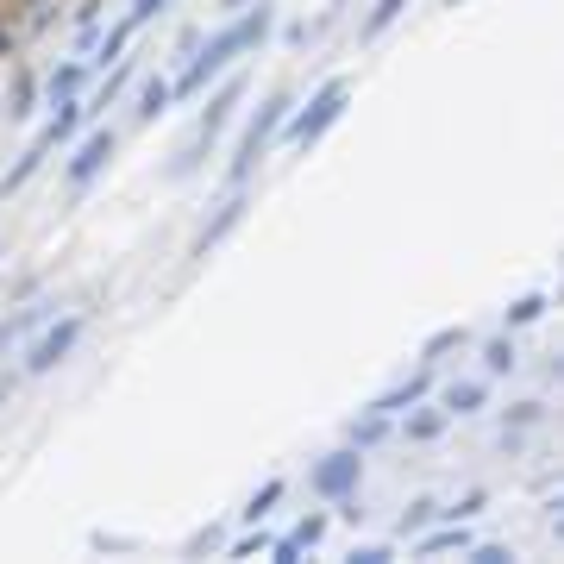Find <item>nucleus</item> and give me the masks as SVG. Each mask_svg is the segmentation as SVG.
<instances>
[{
	"mask_svg": "<svg viewBox=\"0 0 564 564\" xmlns=\"http://www.w3.org/2000/svg\"><path fill=\"white\" fill-rule=\"evenodd\" d=\"M270 26H276V7H264V0H257L251 13H239L226 32L207 38V51H201V57H195V63H188L182 76L170 82V94H201V88L214 82V76H220V69H226L232 57H239V51H257V44L270 38Z\"/></svg>",
	"mask_w": 564,
	"mask_h": 564,
	"instance_id": "f257e3e1",
	"label": "nucleus"
},
{
	"mask_svg": "<svg viewBox=\"0 0 564 564\" xmlns=\"http://www.w3.org/2000/svg\"><path fill=\"white\" fill-rule=\"evenodd\" d=\"M345 107H351V82H345V76L320 82V88L308 94V107H301V113L289 107V120H282V126H289V145H301V151H308V145H320V138L345 120Z\"/></svg>",
	"mask_w": 564,
	"mask_h": 564,
	"instance_id": "f03ea898",
	"label": "nucleus"
},
{
	"mask_svg": "<svg viewBox=\"0 0 564 564\" xmlns=\"http://www.w3.org/2000/svg\"><path fill=\"white\" fill-rule=\"evenodd\" d=\"M289 107H295V94H289V88H276L270 101L251 113V126H245V138H239V157H232V182H245V176L257 170V157L270 151V138L282 132V120H289Z\"/></svg>",
	"mask_w": 564,
	"mask_h": 564,
	"instance_id": "7ed1b4c3",
	"label": "nucleus"
},
{
	"mask_svg": "<svg viewBox=\"0 0 564 564\" xmlns=\"http://www.w3.org/2000/svg\"><path fill=\"white\" fill-rule=\"evenodd\" d=\"M358 477H364V458H358V445H351V452H333V458H320L308 470V489L320 502H345V496H358Z\"/></svg>",
	"mask_w": 564,
	"mask_h": 564,
	"instance_id": "20e7f679",
	"label": "nucleus"
},
{
	"mask_svg": "<svg viewBox=\"0 0 564 564\" xmlns=\"http://www.w3.org/2000/svg\"><path fill=\"white\" fill-rule=\"evenodd\" d=\"M82 326H88L82 314H63V320L51 326V333H44V339L32 345V358H26V370H32V376H44V370H57V364L69 358V351L82 345Z\"/></svg>",
	"mask_w": 564,
	"mask_h": 564,
	"instance_id": "39448f33",
	"label": "nucleus"
},
{
	"mask_svg": "<svg viewBox=\"0 0 564 564\" xmlns=\"http://www.w3.org/2000/svg\"><path fill=\"white\" fill-rule=\"evenodd\" d=\"M113 145H120L113 132H88L82 145H76V157H69V182H76V188H88V182H94V176H101L107 163H113Z\"/></svg>",
	"mask_w": 564,
	"mask_h": 564,
	"instance_id": "423d86ee",
	"label": "nucleus"
},
{
	"mask_svg": "<svg viewBox=\"0 0 564 564\" xmlns=\"http://www.w3.org/2000/svg\"><path fill=\"white\" fill-rule=\"evenodd\" d=\"M245 207H251L245 195H232V201H220V214H214V220H207V226L195 232V257H207V251H220V245L232 239V226L245 220Z\"/></svg>",
	"mask_w": 564,
	"mask_h": 564,
	"instance_id": "0eeeda50",
	"label": "nucleus"
},
{
	"mask_svg": "<svg viewBox=\"0 0 564 564\" xmlns=\"http://www.w3.org/2000/svg\"><path fill=\"white\" fill-rule=\"evenodd\" d=\"M245 101V82H226L214 101H207V113H201V126H195V138H207V145H214V138L226 132V120H232V107Z\"/></svg>",
	"mask_w": 564,
	"mask_h": 564,
	"instance_id": "6e6552de",
	"label": "nucleus"
},
{
	"mask_svg": "<svg viewBox=\"0 0 564 564\" xmlns=\"http://www.w3.org/2000/svg\"><path fill=\"white\" fill-rule=\"evenodd\" d=\"M427 389H433V376L420 370V376H408V383H395V389H383V395H376V402H370V414H408V408H414Z\"/></svg>",
	"mask_w": 564,
	"mask_h": 564,
	"instance_id": "1a4fd4ad",
	"label": "nucleus"
},
{
	"mask_svg": "<svg viewBox=\"0 0 564 564\" xmlns=\"http://www.w3.org/2000/svg\"><path fill=\"white\" fill-rule=\"evenodd\" d=\"M464 546H470V527H464V521L439 527V533H427V527H420V539H414V558H439V552H464Z\"/></svg>",
	"mask_w": 564,
	"mask_h": 564,
	"instance_id": "9d476101",
	"label": "nucleus"
},
{
	"mask_svg": "<svg viewBox=\"0 0 564 564\" xmlns=\"http://www.w3.org/2000/svg\"><path fill=\"white\" fill-rule=\"evenodd\" d=\"M483 408H489V389L483 383H470V376H464V383H445V408L439 414H458L464 420V414H483Z\"/></svg>",
	"mask_w": 564,
	"mask_h": 564,
	"instance_id": "9b49d317",
	"label": "nucleus"
},
{
	"mask_svg": "<svg viewBox=\"0 0 564 564\" xmlns=\"http://www.w3.org/2000/svg\"><path fill=\"white\" fill-rule=\"evenodd\" d=\"M402 13H408V0H376V7L364 13L358 38H364V44H376V38H383V32H389V26H395V19H402Z\"/></svg>",
	"mask_w": 564,
	"mask_h": 564,
	"instance_id": "f8f14e48",
	"label": "nucleus"
},
{
	"mask_svg": "<svg viewBox=\"0 0 564 564\" xmlns=\"http://www.w3.org/2000/svg\"><path fill=\"white\" fill-rule=\"evenodd\" d=\"M345 433H351V445H358V452H370V445H383V439H389V414H370V408H364Z\"/></svg>",
	"mask_w": 564,
	"mask_h": 564,
	"instance_id": "ddd939ff",
	"label": "nucleus"
},
{
	"mask_svg": "<svg viewBox=\"0 0 564 564\" xmlns=\"http://www.w3.org/2000/svg\"><path fill=\"white\" fill-rule=\"evenodd\" d=\"M170 101H176V94H170V82H163V76H151L145 88H138V120H163V113H170Z\"/></svg>",
	"mask_w": 564,
	"mask_h": 564,
	"instance_id": "4468645a",
	"label": "nucleus"
},
{
	"mask_svg": "<svg viewBox=\"0 0 564 564\" xmlns=\"http://www.w3.org/2000/svg\"><path fill=\"white\" fill-rule=\"evenodd\" d=\"M546 308H552V295H546V289H527L521 301H508V326H533V320H546Z\"/></svg>",
	"mask_w": 564,
	"mask_h": 564,
	"instance_id": "2eb2a0df",
	"label": "nucleus"
},
{
	"mask_svg": "<svg viewBox=\"0 0 564 564\" xmlns=\"http://www.w3.org/2000/svg\"><path fill=\"white\" fill-rule=\"evenodd\" d=\"M82 82H88V69L82 63H63V69H51V82H44V88H51V101H76Z\"/></svg>",
	"mask_w": 564,
	"mask_h": 564,
	"instance_id": "dca6fc26",
	"label": "nucleus"
},
{
	"mask_svg": "<svg viewBox=\"0 0 564 564\" xmlns=\"http://www.w3.org/2000/svg\"><path fill=\"white\" fill-rule=\"evenodd\" d=\"M464 339H470V333H464V326H439V333H433L427 345H420V364H427V370H433V364L445 358V351H458Z\"/></svg>",
	"mask_w": 564,
	"mask_h": 564,
	"instance_id": "f3484780",
	"label": "nucleus"
},
{
	"mask_svg": "<svg viewBox=\"0 0 564 564\" xmlns=\"http://www.w3.org/2000/svg\"><path fill=\"white\" fill-rule=\"evenodd\" d=\"M44 151H51V145H44V138H38V145H26V157H19L13 170H7V188H26V182L38 176V163H44Z\"/></svg>",
	"mask_w": 564,
	"mask_h": 564,
	"instance_id": "a211bd4d",
	"label": "nucleus"
},
{
	"mask_svg": "<svg viewBox=\"0 0 564 564\" xmlns=\"http://www.w3.org/2000/svg\"><path fill=\"white\" fill-rule=\"evenodd\" d=\"M32 101H38V82H32V76H13V94H7V120H26V113H32Z\"/></svg>",
	"mask_w": 564,
	"mask_h": 564,
	"instance_id": "6ab92c4d",
	"label": "nucleus"
},
{
	"mask_svg": "<svg viewBox=\"0 0 564 564\" xmlns=\"http://www.w3.org/2000/svg\"><path fill=\"white\" fill-rule=\"evenodd\" d=\"M483 364H489V376H508L514 364H521V351H514L508 339H489V345H483Z\"/></svg>",
	"mask_w": 564,
	"mask_h": 564,
	"instance_id": "aec40b11",
	"label": "nucleus"
},
{
	"mask_svg": "<svg viewBox=\"0 0 564 564\" xmlns=\"http://www.w3.org/2000/svg\"><path fill=\"white\" fill-rule=\"evenodd\" d=\"M289 539H295V546H301V552H314V546H320V539H326V514H301V521L289 527Z\"/></svg>",
	"mask_w": 564,
	"mask_h": 564,
	"instance_id": "412c9836",
	"label": "nucleus"
},
{
	"mask_svg": "<svg viewBox=\"0 0 564 564\" xmlns=\"http://www.w3.org/2000/svg\"><path fill=\"white\" fill-rule=\"evenodd\" d=\"M276 502H282V477H270V483H264V489H257V496H251V502H245V521L257 527V521H264V514H270Z\"/></svg>",
	"mask_w": 564,
	"mask_h": 564,
	"instance_id": "4be33fe9",
	"label": "nucleus"
},
{
	"mask_svg": "<svg viewBox=\"0 0 564 564\" xmlns=\"http://www.w3.org/2000/svg\"><path fill=\"white\" fill-rule=\"evenodd\" d=\"M132 32H138L132 19H120V26L107 32V44H101V57H94V63H120V57H126V44H132Z\"/></svg>",
	"mask_w": 564,
	"mask_h": 564,
	"instance_id": "5701e85b",
	"label": "nucleus"
},
{
	"mask_svg": "<svg viewBox=\"0 0 564 564\" xmlns=\"http://www.w3.org/2000/svg\"><path fill=\"white\" fill-rule=\"evenodd\" d=\"M433 521H439V502H427V496L402 508V533H420V527H433Z\"/></svg>",
	"mask_w": 564,
	"mask_h": 564,
	"instance_id": "b1692460",
	"label": "nucleus"
},
{
	"mask_svg": "<svg viewBox=\"0 0 564 564\" xmlns=\"http://www.w3.org/2000/svg\"><path fill=\"white\" fill-rule=\"evenodd\" d=\"M44 314H51V308H44V301H38V308H26V314H13V320H0V345H7V339H19V333H26V326H38Z\"/></svg>",
	"mask_w": 564,
	"mask_h": 564,
	"instance_id": "393cba45",
	"label": "nucleus"
},
{
	"mask_svg": "<svg viewBox=\"0 0 564 564\" xmlns=\"http://www.w3.org/2000/svg\"><path fill=\"white\" fill-rule=\"evenodd\" d=\"M445 414H408V439H439Z\"/></svg>",
	"mask_w": 564,
	"mask_h": 564,
	"instance_id": "a878e982",
	"label": "nucleus"
},
{
	"mask_svg": "<svg viewBox=\"0 0 564 564\" xmlns=\"http://www.w3.org/2000/svg\"><path fill=\"white\" fill-rule=\"evenodd\" d=\"M483 502H489L483 489H470L464 502H452V508H439V514H452V521H470V514H483Z\"/></svg>",
	"mask_w": 564,
	"mask_h": 564,
	"instance_id": "bb28decb",
	"label": "nucleus"
},
{
	"mask_svg": "<svg viewBox=\"0 0 564 564\" xmlns=\"http://www.w3.org/2000/svg\"><path fill=\"white\" fill-rule=\"evenodd\" d=\"M163 7H170V0H132V13H126V19H132V26H151Z\"/></svg>",
	"mask_w": 564,
	"mask_h": 564,
	"instance_id": "cd10ccee",
	"label": "nucleus"
},
{
	"mask_svg": "<svg viewBox=\"0 0 564 564\" xmlns=\"http://www.w3.org/2000/svg\"><path fill=\"white\" fill-rule=\"evenodd\" d=\"M220 546H226V539H220V527H207V533H195V539H188V552H195V558H201V552H220Z\"/></svg>",
	"mask_w": 564,
	"mask_h": 564,
	"instance_id": "c85d7f7f",
	"label": "nucleus"
},
{
	"mask_svg": "<svg viewBox=\"0 0 564 564\" xmlns=\"http://www.w3.org/2000/svg\"><path fill=\"white\" fill-rule=\"evenodd\" d=\"M257 552H270V539H264V533H245L239 546H232V558H257Z\"/></svg>",
	"mask_w": 564,
	"mask_h": 564,
	"instance_id": "c756f323",
	"label": "nucleus"
},
{
	"mask_svg": "<svg viewBox=\"0 0 564 564\" xmlns=\"http://www.w3.org/2000/svg\"><path fill=\"white\" fill-rule=\"evenodd\" d=\"M351 558H358V564H389L395 552L389 546H351Z\"/></svg>",
	"mask_w": 564,
	"mask_h": 564,
	"instance_id": "7c9ffc66",
	"label": "nucleus"
},
{
	"mask_svg": "<svg viewBox=\"0 0 564 564\" xmlns=\"http://www.w3.org/2000/svg\"><path fill=\"white\" fill-rule=\"evenodd\" d=\"M220 7H239V0H220Z\"/></svg>",
	"mask_w": 564,
	"mask_h": 564,
	"instance_id": "2f4dec72",
	"label": "nucleus"
},
{
	"mask_svg": "<svg viewBox=\"0 0 564 564\" xmlns=\"http://www.w3.org/2000/svg\"><path fill=\"white\" fill-rule=\"evenodd\" d=\"M445 7H458V0H445Z\"/></svg>",
	"mask_w": 564,
	"mask_h": 564,
	"instance_id": "473e14b6",
	"label": "nucleus"
}]
</instances>
